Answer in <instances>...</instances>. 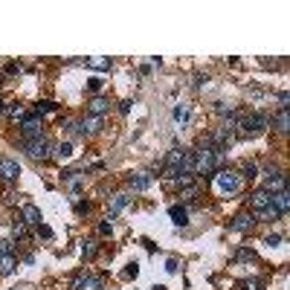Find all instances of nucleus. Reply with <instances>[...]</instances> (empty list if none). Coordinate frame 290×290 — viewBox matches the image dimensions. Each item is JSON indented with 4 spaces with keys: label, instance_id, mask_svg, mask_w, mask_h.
<instances>
[{
    "label": "nucleus",
    "instance_id": "nucleus-1",
    "mask_svg": "<svg viewBox=\"0 0 290 290\" xmlns=\"http://www.w3.org/2000/svg\"><path fill=\"white\" fill-rule=\"evenodd\" d=\"M224 165V148H215L212 142H203L195 151V174H215Z\"/></svg>",
    "mask_w": 290,
    "mask_h": 290
},
{
    "label": "nucleus",
    "instance_id": "nucleus-2",
    "mask_svg": "<svg viewBox=\"0 0 290 290\" xmlns=\"http://www.w3.org/2000/svg\"><path fill=\"white\" fill-rule=\"evenodd\" d=\"M270 125V116L267 113H247V116H238V128H235V136H255L261 134L264 128Z\"/></svg>",
    "mask_w": 290,
    "mask_h": 290
},
{
    "label": "nucleus",
    "instance_id": "nucleus-3",
    "mask_svg": "<svg viewBox=\"0 0 290 290\" xmlns=\"http://www.w3.org/2000/svg\"><path fill=\"white\" fill-rule=\"evenodd\" d=\"M20 148H23L32 160H41V163H44V160H50V157H53V148H55V145L50 142L46 136H35V139H20Z\"/></svg>",
    "mask_w": 290,
    "mask_h": 290
},
{
    "label": "nucleus",
    "instance_id": "nucleus-4",
    "mask_svg": "<svg viewBox=\"0 0 290 290\" xmlns=\"http://www.w3.org/2000/svg\"><path fill=\"white\" fill-rule=\"evenodd\" d=\"M215 189L224 191V195H235L238 189H241V177H238L235 172H227V168H218L215 174Z\"/></svg>",
    "mask_w": 290,
    "mask_h": 290
},
{
    "label": "nucleus",
    "instance_id": "nucleus-5",
    "mask_svg": "<svg viewBox=\"0 0 290 290\" xmlns=\"http://www.w3.org/2000/svg\"><path fill=\"white\" fill-rule=\"evenodd\" d=\"M183 151L180 145H174L172 151H168V157H165V177L168 180H177V168H180V163H183Z\"/></svg>",
    "mask_w": 290,
    "mask_h": 290
},
{
    "label": "nucleus",
    "instance_id": "nucleus-6",
    "mask_svg": "<svg viewBox=\"0 0 290 290\" xmlns=\"http://www.w3.org/2000/svg\"><path fill=\"white\" fill-rule=\"evenodd\" d=\"M20 131H23V139H35V136H44V122L32 113L20 122Z\"/></svg>",
    "mask_w": 290,
    "mask_h": 290
},
{
    "label": "nucleus",
    "instance_id": "nucleus-7",
    "mask_svg": "<svg viewBox=\"0 0 290 290\" xmlns=\"http://www.w3.org/2000/svg\"><path fill=\"white\" fill-rule=\"evenodd\" d=\"M261 189L267 191V195H276V191L287 189V174H284V172H270V177L264 180Z\"/></svg>",
    "mask_w": 290,
    "mask_h": 290
},
{
    "label": "nucleus",
    "instance_id": "nucleus-8",
    "mask_svg": "<svg viewBox=\"0 0 290 290\" xmlns=\"http://www.w3.org/2000/svg\"><path fill=\"white\" fill-rule=\"evenodd\" d=\"M105 287V279L102 276H79V279L72 281V290H102Z\"/></svg>",
    "mask_w": 290,
    "mask_h": 290
},
{
    "label": "nucleus",
    "instance_id": "nucleus-9",
    "mask_svg": "<svg viewBox=\"0 0 290 290\" xmlns=\"http://www.w3.org/2000/svg\"><path fill=\"white\" fill-rule=\"evenodd\" d=\"M0 177H3L6 183L18 180L20 177V165L15 163V160H9V157H0Z\"/></svg>",
    "mask_w": 290,
    "mask_h": 290
},
{
    "label": "nucleus",
    "instance_id": "nucleus-10",
    "mask_svg": "<svg viewBox=\"0 0 290 290\" xmlns=\"http://www.w3.org/2000/svg\"><path fill=\"white\" fill-rule=\"evenodd\" d=\"M20 221H23L27 227H41L44 218H41V209H38L35 203H27V206L20 209Z\"/></svg>",
    "mask_w": 290,
    "mask_h": 290
},
{
    "label": "nucleus",
    "instance_id": "nucleus-11",
    "mask_svg": "<svg viewBox=\"0 0 290 290\" xmlns=\"http://www.w3.org/2000/svg\"><path fill=\"white\" fill-rule=\"evenodd\" d=\"M131 200H134V198H131L128 191H119V195H113V198H110V218H116L125 206H131Z\"/></svg>",
    "mask_w": 290,
    "mask_h": 290
},
{
    "label": "nucleus",
    "instance_id": "nucleus-12",
    "mask_svg": "<svg viewBox=\"0 0 290 290\" xmlns=\"http://www.w3.org/2000/svg\"><path fill=\"white\" fill-rule=\"evenodd\" d=\"M253 224H255L253 212H241V215H235V221H232V229H235V232H250Z\"/></svg>",
    "mask_w": 290,
    "mask_h": 290
},
{
    "label": "nucleus",
    "instance_id": "nucleus-13",
    "mask_svg": "<svg viewBox=\"0 0 290 290\" xmlns=\"http://www.w3.org/2000/svg\"><path fill=\"white\" fill-rule=\"evenodd\" d=\"M270 206L279 212V215H284L287 212V206H290V195H287V189H281V191H276V195H270Z\"/></svg>",
    "mask_w": 290,
    "mask_h": 290
},
{
    "label": "nucleus",
    "instance_id": "nucleus-14",
    "mask_svg": "<svg viewBox=\"0 0 290 290\" xmlns=\"http://www.w3.org/2000/svg\"><path fill=\"white\" fill-rule=\"evenodd\" d=\"M151 180H154L151 174H131V177H128V189L131 191H145L148 186H151Z\"/></svg>",
    "mask_w": 290,
    "mask_h": 290
},
{
    "label": "nucleus",
    "instance_id": "nucleus-15",
    "mask_svg": "<svg viewBox=\"0 0 290 290\" xmlns=\"http://www.w3.org/2000/svg\"><path fill=\"white\" fill-rule=\"evenodd\" d=\"M99 128H102V116H84L82 122H79V134L90 136V134H96Z\"/></svg>",
    "mask_w": 290,
    "mask_h": 290
},
{
    "label": "nucleus",
    "instance_id": "nucleus-16",
    "mask_svg": "<svg viewBox=\"0 0 290 290\" xmlns=\"http://www.w3.org/2000/svg\"><path fill=\"white\" fill-rule=\"evenodd\" d=\"M273 128H276L279 134H287V128H290L287 108H279V110H276V116H273Z\"/></svg>",
    "mask_w": 290,
    "mask_h": 290
},
{
    "label": "nucleus",
    "instance_id": "nucleus-17",
    "mask_svg": "<svg viewBox=\"0 0 290 290\" xmlns=\"http://www.w3.org/2000/svg\"><path fill=\"white\" fill-rule=\"evenodd\" d=\"M168 215H172L174 227H186V224H189V212H186L183 206H172V209H168Z\"/></svg>",
    "mask_w": 290,
    "mask_h": 290
},
{
    "label": "nucleus",
    "instance_id": "nucleus-18",
    "mask_svg": "<svg viewBox=\"0 0 290 290\" xmlns=\"http://www.w3.org/2000/svg\"><path fill=\"white\" fill-rule=\"evenodd\" d=\"M18 267V255H0V276H12Z\"/></svg>",
    "mask_w": 290,
    "mask_h": 290
},
{
    "label": "nucleus",
    "instance_id": "nucleus-19",
    "mask_svg": "<svg viewBox=\"0 0 290 290\" xmlns=\"http://www.w3.org/2000/svg\"><path fill=\"white\" fill-rule=\"evenodd\" d=\"M267 203H270V195H267V191H264V189L253 191V198H250V206H253L255 212H261V209L267 206Z\"/></svg>",
    "mask_w": 290,
    "mask_h": 290
},
{
    "label": "nucleus",
    "instance_id": "nucleus-20",
    "mask_svg": "<svg viewBox=\"0 0 290 290\" xmlns=\"http://www.w3.org/2000/svg\"><path fill=\"white\" fill-rule=\"evenodd\" d=\"M108 108H110V102L105 99V96H96V99H93L90 105H87V110H90V116H102V113H105Z\"/></svg>",
    "mask_w": 290,
    "mask_h": 290
},
{
    "label": "nucleus",
    "instance_id": "nucleus-21",
    "mask_svg": "<svg viewBox=\"0 0 290 290\" xmlns=\"http://www.w3.org/2000/svg\"><path fill=\"white\" fill-rule=\"evenodd\" d=\"M87 64H90L93 70H99V72H105V70L113 67V61H110L108 55H93V58H87Z\"/></svg>",
    "mask_w": 290,
    "mask_h": 290
},
{
    "label": "nucleus",
    "instance_id": "nucleus-22",
    "mask_svg": "<svg viewBox=\"0 0 290 290\" xmlns=\"http://www.w3.org/2000/svg\"><path fill=\"white\" fill-rule=\"evenodd\" d=\"M55 110H58V105H55L53 99H41L35 105V116H41V113H55Z\"/></svg>",
    "mask_w": 290,
    "mask_h": 290
},
{
    "label": "nucleus",
    "instance_id": "nucleus-23",
    "mask_svg": "<svg viewBox=\"0 0 290 290\" xmlns=\"http://www.w3.org/2000/svg\"><path fill=\"white\" fill-rule=\"evenodd\" d=\"M12 235H15V238H27V235H29V227L23 224V221H20V218L15 221V224H12Z\"/></svg>",
    "mask_w": 290,
    "mask_h": 290
},
{
    "label": "nucleus",
    "instance_id": "nucleus-24",
    "mask_svg": "<svg viewBox=\"0 0 290 290\" xmlns=\"http://www.w3.org/2000/svg\"><path fill=\"white\" fill-rule=\"evenodd\" d=\"M0 255H15V241L12 238H0Z\"/></svg>",
    "mask_w": 290,
    "mask_h": 290
},
{
    "label": "nucleus",
    "instance_id": "nucleus-25",
    "mask_svg": "<svg viewBox=\"0 0 290 290\" xmlns=\"http://www.w3.org/2000/svg\"><path fill=\"white\" fill-rule=\"evenodd\" d=\"M55 154L61 157V160L72 157V142H61V145H55Z\"/></svg>",
    "mask_w": 290,
    "mask_h": 290
},
{
    "label": "nucleus",
    "instance_id": "nucleus-26",
    "mask_svg": "<svg viewBox=\"0 0 290 290\" xmlns=\"http://www.w3.org/2000/svg\"><path fill=\"white\" fill-rule=\"evenodd\" d=\"M27 116H29V113L20 108V105H18V108H9V119H15V122H23Z\"/></svg>",
    "mask_w": 290,
    "mask_h": 290
},
{
    "label": "nucleus",
    "instance_id": "nucleus-27",
    "mask_svg": "<svg viewBox=\"0 0 290 290\" xmlns=\"http://www.w3.org/2000/svg\"><path fill=\"white\" fill-rule=\"evenodd\" d=\"M174 119H177V122H189V108H186V105H177V108H174Z\"/></svg>",
    "mask_w": 290,
    "mask_h": 290
},
{
    "label": "nucleus",
    "instance_id": "nucleus-28",
    "mask_svg": "<svg viewBox=\"0 0 290 290\" xmlns=\"http://www.w3.org/2000/svg\"><path fill=\"white\" fill-rule=\"evenodd\" d=\"M82 255L84 258H93V255H96V244H93V241H82Z\"/></svg>",
    "mask_w": 290,
    "mask_h": 290
},
{
    "label": "nucleus",
    "instance_id": "nucleus-29",
    "mask_svg": "<svg viewBox=\"0 0 290 290\" xmlns=\"http://www.w3.org/2000/svg\"><path fill=\"white\" fill-rule=\"evenodd\" d=\"M110 232H113V224H110V218H108V221L99 224V235H110Z\"/></svg>",
    "mask_w": 290,
    "mask_h": 290
},
{
    "label": "nucleus",
    "instance_id": "nucleus-30",
    "mask_svg": "<svg viewBox=\"0 0 290 290\" xmlns=\"http://www.w3.org/2000/svg\"><path fill=\"white\" fill-rule=\"evenodd\" d=\"M136 273H139V264H136V261H131V264L125 267V279H134Z\"/></svg>",
    "mask_w": 290,
    "mask_h": 290
},
{
    "label": "nucleus",
    "instance_id": "nucleus-31",
    "mask_svg": "<svg viewBox=\"0 0 290 290\" xmlns=\"http://www.w3.org/2000/svg\"><path fill=\"white\" fill-rule=\"evenodd\" d=\"M131 108H134V102H131V99L119 102V113H122V116H128V113H131Z\"/></svg>",
    "mask_w": 290,
    "mask_h": 290
},
{
    "label": "nucleus",
    "instance_id": "nucleus-32",
    "mask_svg": "<svg viewBox=\"0 0 290 290\" xmlns=\"http://www.w3.org/2000/svg\"><path fill=\"white\" fill-rule=\"evenodd\" d=\"M255 172H258L255 163H244V177H255Z\"/></svg>",
    "mask_w": 290,
    "mask_h": 290
},
{
    "label": "nucleus",
    "instance_id": "nucleus-33",
    "mask_svg": "<svg viewBox=\"0 0 290 290\" xmlns=\"http://www.w3.org/2000/svg\"><path fill=\"white\" fill-rule=\"evenodd\" d=\"M264 244H267V247H279L281 244V235H267V238H264Z\"/></svg>",
    "mask_w": 290,
    "mask_h": 290
},
{
    "label": "nucleus",
    "instance_id": "nucleus-34",
    "mask_svg": "<svg viewBox=\"0 0 290 290\" xmlns=\"http://www.w3.org/2000/svg\"><path fill=\"white\" fill-rule=\"evenodd\" d=\"M165 270H168V273H177V270H180L177 258H168V261H165Z\"/></svg>",
    "mask_w": 290,
    "mask_h": 290
},
{
    "label": "nucleus",
    "instance_id": "nucleus-35",
    "mask_svg": "<svg viewBox=\"0 0 290 290\" xmlns=\"http://www.w3.org/2000/svg\"><path fill=\"white\" fill-rule=\"evenodd\" d=\"M87 87H90L93 93H99L102 90V82H99V79H90V82H87Z\"/></svg>",
    "mask_w": 290,
    "mask_h": 290
},
{
    "label": "nucleus",
    "instance_id": "nucleus-36",
    "mask_svg": "<svg viewBox=\"0 0 290 290\" xmlns=\"http://www.w3.org/2000/svg\"><path fill=\"white\" fill-rule=\"evenodd\" d=\"M276 99H279V105H281V108H287V99H290V96H287V90H281L279 96H276Z\"/></svg>",
    "mask_w": 290,
    "mask_h": 290
},
{
    "label": "nucleus",
    "instance_id": "nucleus-37",
    "mask_svg": "<svg viewBox=\"0 0 290 290\" xmlns=\"http://www.w3.org/2000/svg\"><path fill=\"white\" fill-rule=\"evenodd\" d=\"M87 209H90V203H84V200H79V203H76V212H79V215H84Z\"/></svg>",
    "mask_w": 290,
    "mask_h": 290
},
{
    "label": "nucleus",
    "instance_id": "nucleus-38",
    "mask_svg": "<svg viewBox=\"0 0 290 290\" xmlns=\"http://www.w3.org/2000/svg\"><path fill=\"white\" fill-rule=\"evenodd\" d=\"M38 232H41V235H44V238H53V229H50V227H44V224L38 227Z\"/></svg>",
    "mask_w": 290,
    "mask_h": 290
},
{
    "label": "nucleus",
    "instance_id": "nucleus-39",
    "mask_svg": "<svg viewBox=\"0 0 290 290\" xmlns=\"http://www.w3.org/2000/svg\"><path fill=\"white\" fill-rule=\"evenodd\" d=\"M238 258H244V261H247V258H250V261H253L255 255H253V253H250V250H241V253H238Z\"/></svg>",
    "mask_w": 290,
    "mask_h": 290
},
{
    "label": "nucleus",
    "instance_id": "nucleus-40",
    "mask_svg": "<svg viewBox=\"0 0 290 290\" xmlns=\"http://www.w3.org/2000/svg\"><path fill=\"white\" fill-rule=\"evenodd\" d=\"M151 290H168V287H163V284H154V287H151Z\"/></svg>",
    "mask_w": 290,
    "mask_h": 290
},
{
    "label": "nucleus",
    "instance_id": "nucleus-41",
    "mask_svg": "<svg viewBox=\"0 0 290 290\" xmlns=\"http://www.w3.org/2000/svg\"><path fill=\"white\" fill-rule=\"evenodd\" d=\"M3 110H6V102H3V99H0V113H3Z\"/></svg>",
    "mask_w": 290,
    "mask_h": 290
},
{
    "label": "nucleus",
    "instance_id": "nucleus-42",
    "mask_svg": "<svg viewBox=\"0 0 290 290\" xmlns=\"http://www.w3.org/2000/svg\"><path fill=\"white\" fill-rule=\"evenodd\" d=\"M0 84H3V76H0Z\"/></svg>",
    "mask_w": 290,
    "mask_h": 290
}]
</instances>
